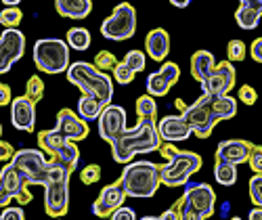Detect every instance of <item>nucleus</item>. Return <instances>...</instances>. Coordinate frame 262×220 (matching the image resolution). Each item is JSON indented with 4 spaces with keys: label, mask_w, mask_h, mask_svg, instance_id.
I'll return each mask as SVG.
<instances>
[{
    "label": "nucleus",
    "mask_w": 262,
    "mask_h": 220,
    "mask_svg": "<svg viewBox=\"0 0 262 220\" xmlns=\"http://www.w3.org/2000/svg\"><path fill=\"white\" fill-rule=\"evenodd\" d=\"M237 114V99L231 95L204 93L193 105L183 109V118L191 126V132L200 139H208L221 120H231Z\"/></svg>",
    "instance_id": "obj_1"
},
{
    "label": "nucleus",
    "mask_w": 262,
    "mask_h": 220,
    "mask_svg": "<svg viewBox=\"0 0 262 220\" xmlns=\"http://www.w3.org/2000/svg\"><path fill=\"white\" fill-rule=\"evenodd\" d=\"M112 156L118 164H128L133 162L139 153H151L162 147V137L158 132V122L156 118H141L135 128H126L118 139L112 143Z\"/></svg>",
    "instance_id": "obj_2"
},
{
    "label": "nucleus",
    "mask_w": 262,
    "mask_h": 220,
    "mask_svg": "<svg viewBox=\"0 0 262 220\" xmlns=\"http://www.w3.org/2000/svg\"><path fill=\"white\" fill-rule=\"evenodd\" d=\"M68 80L70 84L78 86L82 95L95 97L103 107H107L114 99V82L103 70H99L95 63L76 61L68 68Z\"/></svg>",
    "instance_id": "obj_3"
},
{
    "label": "nucleus",
    "mask_w": 262,
    "mask_h": 220,
    "mask_svg": "<svg viewBox=\"0 0 262 220\" xmlns=\"http://www.w3.org/2000/svg\"><path fill=\"white\" fill-rule=\"evenodd\" d=\"M160 149H162V156L168 160L166 164L160 166V181L166 187H183V185H187L191 176L195 172H200V168L204 164L202 158H200V153L181 151L172 143H166Z\"/></svg>",
    "instance_id": "obj_4"
},
{
    "label": "nucleus",
    "mask_w": 262,
    "mask_h": 220,
    "mask_svg": "<svg viewBox=\"0 0 262 220\" xmlns=\"http://www.w3.org/2000/svg\"><path fill=\"white\" fill-rule=\"evenodd\" d=\"M128 197L149 200L154 197L162 185L160 181V164L154 162H128L118 179Z\"/></svg>",
    "instance_id": "obj_5"
},
{
    "label": "nucleus",
    "mask_w": 262,
    "mask_h": 220,
    "mask_svg": "<svg viewBox=\"0 0 262 220\" xmlns=\"http://www.w3.org/2000/svg\"><path fill=\"white\" fill-rule=\"evenodd\" d=\"M70 179L72 170L49 158V183L45 185V212L51 218H61L70 210Z\"/></svg>",
    "instance_id": "obj_6"
},
{
    "label": "nucleus",
    "mask_w": 262,
    "mask_h": 220,
    "mask_svg": "<svg viewBox=\"0 0 262 220\" xmlns=\"http://www.w3.org/2000/svg\"><path fill=\"white\" fill-rule=\"evenodd\" d=\"M174 208L179 212V218L185 220L210 218L216 212V193L206 183H187Z\"/></svg>",
    "instance_id": "obj_7"
},
{
    "label": "nucleus",
    "mask_w": 262,
    "mask_h": 220,
    "mask_svg": "<svg viewBox=\"0 0 262 220\" xmlns=\"http://www.w3.org/2000/svg\"><path fill=\"white\" fill-rule=\"evenodd\" d=\"M34 65L42 74H63L70 68V44L61 38H40L34 44Z\"/></svg>",
    "instance_id": "obj_8"
},
{
    "label": "nucleus",
    "mask_w": 262,
    "mask_h": 220,
    "mask_svg": "<svg viewBox=\"0 0 262 220\" xmlns=\"http://www.w3.org/2000/svg\"><path fill=\"white\" fill-rule=\"evenodd\" d=\"M9 162L21 172L28 185L45 187L49 183V158L42 149H19Z\"/></svg>",
    "instance_id": "obj_9"
},
{
    "label": "nucleus",
    "mask_w": 262,
    "mask_h": 220,
    "mask_svg": "<svg viewBox=\"0 0 262 220\" xmlns=\"http://www.w3.org/2000/svg\"><path fill=\"white\" fill-rule=\"evenodd\" d=\"M137 32V9L130 3H120L114 13L101 24V34L107 40H128Z\"/></svg>",
    "instance_id": "obj_10"
},
{
    "label": "nucleus",
    "mask_w": 262,
    "mask_h": 220,
    "mask_svg": "<svg viewBox=\"0 0 262 220\" xmlns=\"http://www.w3.org/2000/svg\"><path fill=\"white\" fill-rule=\"evenodd\" d=\"M13 200L19 202L21 206H26L32 202V193L21 172L9 162L0 170V208H7Z\"/></svg>",
    "instance_id": "obj_11"
},
{
    "label": "nucleus",
    "mask_w": 262,
    "mask_h": 220,
    "mask_svg": "<svg viewBox=\"0 0 262 220\" xmlns=\"http://www.w3.org/2000/svg\"><path fill=\"white\" fill-rule=\"evenodd\" d=\"M26 53V36L17 28H7L0 34V74H7Z\"/></svg>",
    "instance_id": "obj_12"
},
{
    "label": "nucleus",
    "mask_w": 262,
    "mask_h": 220,
    "mask_svg": "<svg viewBox=\"0 0 262 220\" xmlns=\"http://www.w3.org/2000/svg\"><path fill=\"white\" fill-rule=\"evenodd\" d=\"M179 78H181V68L174 61H166L158 72L147 76V80H145L147 95H151V97H166L170 93V88L179 82Z\"/></svg>",
    "instance_id": "obj_13"
},
{
    "label": "nucleus",
    "mask_w": 262,
    "mask_h": 220,
    "mask_svg": "<svg viewBox=\"0 0 262 220\" xmlns=\"http://www.w3.org/2000/svg\"><path fill=\"white\" fill-rule=\"evenodd\" d=\"M126 130V109L120 105H112L103 107V112L99 114V135L103 141L112 143L114 139H118L122 132Z\"/></svg>",
    "instance_id": "obj_14"
},
{
    "label": "nucleus",
    "mask_w": 262,
    "mask_h": 220,
    "mask_svg": "<svg viewBox=\"0 0 262 220\" xmlns=\"http://www.w3.org/2000/svg\"><path fill=\"white\" fill-rule=\"evenodd\" d=\"M126 197L128 195H126V191H124V187H122L120 181L103 187L101 193H99V197H97V202L93 204V214L99 216V218H109L120 206H124Z\"/></svg>",
    "instance_id": "obj_15"
},
{
    "label": "nucleus",
    "mask_w": 262,
    "mask_h": 220,
    "mask_svg": "<svg viewBox=\"0 0 262 220\" xmlns=\"http://www.w3.org/2000/svg\"><path fill=\"white\" fill-rule=\"evenodd\" d=\"M11 124L15 130L34 132V128H36V101H32L28 95L15 97L11 101Z\"/></svg>",
    "instance_id": "obj_16"
},
{
    "label": "nucleus",
    "mask_w": 262,
    "mask_h": 220,
    "mask_svg": "<svg viewBox=\"0 0 262 220\" xmlns=\"http://www.w3.org/2000/svg\"><path fill=\"white\" fill-rule=\"evenodd\" d=\"M233 86H235V68L229 59L218 63L210 78L202 84L204 93H212V95H229Z\"/></svg>",
    "instance_id": "obj_17"
},
{
    "label": "nucleus",
    "mask_w": 262,
    "mask_h": 220,
    "mask_svg": "<svg viewBox=\"0 0 262 220\" xmlns=\"http://www.w3.org/2000/svg\"><path fill=\"white\" fill-rule=\"evenodd\" d=\"M61 135L68 141H84L89 137V122L80 118L72 109H61L57 114V126H55Z\"/></svg>",
    "instance_id": "obj_18"
},
{
    "label": "nucleus",
    "mask_w": 262,
    "mask_h": 220,
    "mask_svg": "<svg viewBox=\"0 0 262 220\" xmlns=\"http://www.w3.org/2000/svg\"><path fill=\"white\" fill-rule=\"evenodd\" d=\"M252 149H254V143H250L246 139H229L216 147V160L239 166L250 160Z\"/></svg>",
    "instance_id": "obj_19"
},
{
    "label": "nucleus",
    "mask_w": 262,
    "mask_h": 220,
    "mask_svg": "<svg viewBox=\"0 0 262 220\" xmlns=\"http://www.w3.org/2000/svg\"><path fill=\"white\" fill-rule=\"evenodd\" d=\"M158 132L162 141L166 143H179V141H187L193 132L191 126L187 124V120L183 116H166L158 122Z\"/></svg>",
    "instance_id": "obj_20"
},
{
    "label": "nucleus",
    "mask_w": 262,
    "mask_h": 220,
    "mask_svg": "<svg viewBox=\"0 0 262 220\" xmlns=\"http://www.w3.org/2000/svg\"><path fill=\"white\" fill-rule=\"evenodd\" d=\"M145 51L154 61H164L170 53V34L164 28L151 30L145 38Z\"/></svg>",
    "instance_id": "obj_21"
},
{
    "label": "nucleus",
    "mask_w": 262,
    "mask_h": 220,
    "mask_svg": "<svg viewBox=\"0 0 262 220\" xmlns=\"http://www.w3.org/2000/svg\"><path fill=\"white\" fill-rule=\"evenodd\" d=\"M262 17V0H250L242 3L235 11V21L242 30H256Z\"/></svg>",
    "instance_id": "obj_22"
},
{
    "label": "nucleus",
    "mask_w": 262,
    "mask_h": 220,
    "mask_svg": "<svg viewBox=\"0 0 262 220\" xmlns=\"http://www.w3.org/2000/svg\"><path fill=\"white\" fill-rule=\"evenodd\" d=\"M55 9L61 17L84 19L93 11V0H55Z\"/></svg>",
    "instance_id": "obj_23"
},
{
    "label": "nucleus",
    "mask_w": 262,
    "mask_h": 220,
    "mask_svg": "<svg viewBox=\"0 0 262 220\" xmlns=\"http://www.w3.org/2000/svg\"><path fill=\"white\" fill-rule=\"evenodd\" d=\"M214 68H216V61H214V55L210 51H198L191 57V76L200 84H204L210 78Z\"/></svg>",
    "instance_id": "obj_24"
},
{
    "label": "nucleus",
    "mask_w": 262,
    "mask_h": 220,
    "mask_svg": "<svg viewBox=\"0 0 262 220\" xmlns=\"http://www.w3.org/2000/svg\"><path fill=\"white\" fill-rule=\"evenodd\" d=\"M49 158H53V160H57V162H61V164H65L72 172L78 168V162H80V151H78V147H76V141H65L61 147H57Z\"/></svg>",
    "instance_id": "obj_25"
},
{
    "label": "nucleus",
    "mask_w": 262,
    "mask_h": 220,
    "mask_svg": "<svg viewBox=\"0 0 262 220\" xmlns=\"http://www.w3.org/2000/svg\"><path fill=\"white\" fill-rule=\"evenodd\" d=\"M65 141H68V139H65V137L61 135V132H59L57 128L38 132V147H40L42 151H45L47 156H51V153H53L57 147H61Z\"/></svg>",
    "instance_id": "obj_26"
},
{
    "label": "nucleus",
    "mask_w": 262,
    "mask_h": 220,
    "mask_svg": "<svg viewBox=\"0 0 262 220\" xmlns=\"http://www.w3.org/2000/svg\"><path fill=\"white\" fill-rule=\"evenodd\" d=\"M103 112V105L91 97V95H82L80 101H78V116L84 118L86 122H91V120H99V114Z\"/></svg>",
    "instance_id": "obj_27"
},
{
    "label": "nucleus",
    "mask_w": 262,
    "mask_h": 220,
    "mask_svg": "<svg viewBox=\"0 0 262 220\" xmlns=\"http://www.w3.org/2000/svg\"><path fill=\"white\" fill-rule=\"evenodd\" d=\"M214 179L218 181V185H225V187L235 185V181H237V166L229 164V162L216 160L214 162Z\"/></svg>",
    "instance_id": "obj_28"
},
{
    "label": "nucleus",
    "mask_w": 262,
    "mask_h": 220,
    "mask_svg": "<svg viewBox=\"0 0 262 220\" xmlns=\"http://www.w3.org/2000/svg\"><path fill=\"white\" fill-rule=\"evenodd\" d=\"M65 38H68L65 42H68L70 49H74V51H86L91 47V32L84 28H70Z\"/></svg>",
    "instance_id": "obj_29"
},
{
    "label": "nucleus",
    "mask_w": 262,
    "mask_h": 220,
    "mask_svg": "<svg viewBox=\"0 0 262 220\" xmlns=\"http://www.w3.org/2000/svg\"><path fill=\"white\" fill-rule=\"evenodd\" d=\"M137 116H139V120H141V118H156V116H158L156 97H151V95L139 97V99H137Z\"/></svg>",
    "instance_id": "obj_30"
},
{
    "label": "nucleus",
    "mask_w": 262,
    "mask_h": 220,
    "mask_svg": "<svg viewBox=\"0 0 262 220\" xmlns=\"http://www.w3.org/2000/svg\"><path fill=\"white\" fill-rule=\"evenodd\" d=\"M24 19V13L19 11V7H5L0 11V24L5 28H17Z\"/></svg>",
    "instance_id": "obj_31"
},
{
    "label": "nucleus",
    "mask_w": 262,
    "mask_h": 220,
    "mask_svg": "<svg viewBox=\"0 0 262 220\" xmlns=\"http://www.w3.org/2000/svg\"><path fill=\"white\" fill-rule=\"evenodd\" d=\"M124 63H126L128 68L133 70L135 74H139V72H143V70H145L147 57H145V53H143V51H128V53H126V57H124Z\"/></svg>",
    "instance_id": "obj_32"
},
{
    "label": "nucleus",
    "mask_w": 262,
    "mask_h": 220,
    "mask_svg": "<svg viewBox=\"0 0 262 220\" xmlns=\"http://www.w3.org/2000/svg\"><path fill=\"white\" fill-rule=\"evenodd\" d=\"M26 95L32 99V101H40L42 97H45V82H42L40 76H32L26 84Z\"/></svg>",
    "instance_id": "obj_33"
},
{
    "label": "nucleus",
    "mask_w": 262,
    "mask_h": 220,
    "mask_svg": "<svg viewBox=\"0 0 262 220\" xmlns=\"http://www.w3.org/2000/svg\"><path fill=\"white\" fill-rule=\"evenodd\" d=\"M135 76H137V74L130 70L124 61H118V63H116V68H114V78H116L118 84H133Z\"/></svg>",
    "instance_id": "obj_34"
},
{
    "label": "nucleus",
    "mask_w": 262,
    "mask_h": 220,
    "mask_svg": "<svg viewBox=\"0 0 262 220\" xmlns=\"http://www.w3.org/2000/svg\"><path fill=\"white\" fill-rule=\"evenodd\" d=\"M99 179H101V166H97V164H89L80 172V181L84 185H95V183H99Z\"/></svg>",
    "instance_id": "obj_35"
},
{
    "label": "nucleus",
    "mask_w": 262,
    "mask_h": 220,
    "mask_svg": "<svg viewBox=\"0 0 262 220\" xmlns=\"http://www.w3.org/2000/svg\"><path fill=\"white\" fill-rule=\"evenodd\" d=\"M250 200L254 206L262 208V174H254L250 179Z\"/></svg>",
    "instance_id": "obj_36"
},
{
    "label": "nucleus",
    "mask_w": 262,
    "mask_h": 220,
    "mask_svg": "<svg viewBox=\"0 0 262 220\" xmlns=\"http://www.w3.org/2000/svg\"><path fill=\"white\" fill-rule=\"evenodd\" d=\"M246 44L242 40H231L229 47H227V53H229V61L235 63V61H244L246 59Z\"/></svg>",
    "instance_id": "obj_37"
},
{
    "label": "nucleus",
    "mask_w": 262,
    "mask_h": 220,
    "mask_svg": "<svg viewBox=\"0 0 262 220\" xmlns=\"http://www.w3.org/2000/svg\"><path fill=\"white\" fill-rule=\"evenodd\" d=\"M116 63H118V59H116V55L114 53H109V51H99V55L95 57V65L99 70H114L116 68Z\"/></svg>",
    "instance_id": "obj_38"
},
{
    "label": "nucleus",
    "mask_w": 262,
    "mask_h": 220,
    "mask_svg": "<svg viewBox=\"0 0 262 220\" xmlns=\"http://www.w3.org/2000/svg\"><path fill=\"white\" fill-rule=\"evenodd\" d=\"M239 101L242 103H246V105H254L256 101H258V93H256V88H252L250 84H246V86H242L239 88Z\"/></svg>",
    "instance_id": "obj_39"
},
{
    "label": "nucleus",
    "mask_w": 262,
    "mask_h": 220,
    "mask_svg": "<svg viewBox=\"0 0 262 220\" xmlns=\"http://www.w3.org/2000/svg\"><path fill=\"white\" fill-rule=\"evenodd\" d=\"M248 162H250V166H252V170H254L256 174H262V147H260V145H254Z\"/></svg>",
    "instance_id": "obj_40"
},
{
    "label": "nucleus",
    "mask_w": 262,
    "mask_h": 220,
    "mask_svg": "<svg viewBox=\"0 0 262 220\" xmlns=\"http://www.w3.org/2000/svg\"><path fill=\"white\" fill-rule=\"evenodd\" d=\"M21 218H26V212L21 210V208H5L3 214H0V220H21Z\"/></svg>",
    "instance_id": "obj_41"
},
{
    "label": "nucleus",
    "mask_w": 262,
    "mask_h": 220,
    "mask_svg": "<svg viewBox=\"0 0 262 220\" xmlns=\"http://www.w3.org/2000/svg\"><path fill=\"white\" fill-rule=\"evenodd\" d=\"M109 218H114V220H133V218H137V214H135V210L133 208H126V206H120L112 216Z\"/></svg>",
    "instance_id": "obj_42"
},
{
    "label": "nucleus",
    "mask_w": 262,
    "mask_h": 220,
    "mask_svg": "<svg viewBox=\"0 0 262 220\" xmlns=\"http://www.w3.org/2000/svg\"><path fill=\"white\" fill-rule=\"evenodd\" d=\"M250 55H252V59H254L256 63H262V36H260V38H256V40L252 42V47H250Z\"/></svg>",
    "instance_id": "obj_43"
},
{
    "label": "nucleus",
    "mask_w": 262,
    "mask_h": 220,
    "mask_svg": "<svg viewBox=\"0 0 262 220\" xmlns=\"http://www.w3.org/2000/svg\"><path fill=\"white\" fill-rule=\"evenodd\" d=\"M13 153H15V149H13L11 143L0 141V162H9L13 158Z\"/></svg>",
    "instance_id": "obj_44"
},
{
    "label": "nucleus",
    "mask_w": 262,
    "mask_h": 220,
    "mask_svg": "<svg viewBox=\"0 0 262 220\" xmlns=\"http://www.w3.org/2000/svg\"><path fill=\"white\" fill-rule=\"evenodd\" d=\"M11 101H13L11 88L7 84H0V107H3V105H11Z\"/></svg>",
    "instance_id": "obj_45"
},
{
    "label": "nucleus",
    "mask_w": 262,
    "mask_h": 220,
    "mask_svg": "<svg viewBox=\"0 0 262 220\" xmlns=\"http://www.w3.org/2000/svg\"><path fill=\"white\" fill-rule=\"evenodd\" d=\"M158 220H179V212H177V208H170V210H166L162 216H158Z\"/></svg>",
    "instance_id": "obj_46"
},
{
    "label": "nucleus",
    "mask_w": 262,
    "mask_h": 220,
    "mask_svg": "<svg viewBox=\"0 0 262 220\" xmlns=\"http://www.w3.org/2000/svg\"><path fill=\"white\" fill-rule=\"evenodd\" d=\"M250 220H262V208L260 206H256L254 210H250V216H248Z\"/></svg>",
    "instance_id": "obj_47"
},
{
    "label": "nucleus",
    "mask_w": 262,
    "mask_h": 220,
    "mask_svg": "<svg viewBox=\"0 0 262 220\" xmlns=\"http://www.w3.org/2000/svg\"><path fill=\"white\" fill-rule=\"evenodd\" d=\"M170 3L177 7V9H185V7H189L191 5V0H170Z\"/></svg>",
    "instance_id": "obj_48"
},
{
    "label": "nucleus",
    "mask_w": 262,
    "mask_h": 220,
    "mask_svg": "<svg viewBox=\"0 0 262 220\" xmlns=\"http://www.w3.org/2000/svg\"><path fill=\"white\" fill-rule=\"evenodd\" d=\"M0 3H5L7 7H17V5L21 3V0H0Z\"/></svg>",
    "instance_id": "obj_49"
},
{
    "label": "nucleus",
    "mask_w": 262,
    "mask_h": 220,
    "mask_svg": "<svg viewBox=\"0 0 262 220\" xmlns=\"http://www.w3.org/2000/svg\"><path fill=\"white\" fill-rule=\"evenodd\" d=\"M0 135H3V124H0Z\"/></svg>",
    "instance_id": "obj_50"
},
{
    "label": "nucleus",
    "mask_w": 262,
    "mask_h": 220,
    "mask_svg": "<svg viewBox=\"0 0 262 220\" xmlns=\"http://www.w3.org/2000/svg\"><path fill=\"white\" fill-rule=\"evenodd\" d=\"M239 3H250V0H239Z\"/></svg>",
    "instance_id": "obj_51"
},
{
    "label": "nucleus",
    "mask_w": 262,
    "mask_h": 220,
    "mask_svg": "<svg viewBox=\"0 0 262 220\" xmlns=\"http://www.w3.org/2000/svg\"><path fill=\"white\" fill-rule=\"evenodd\" d=\"M0 84H3V82H0Z\"/></svg>",
    "instance_id": "obj_52"
}]
</instances>
